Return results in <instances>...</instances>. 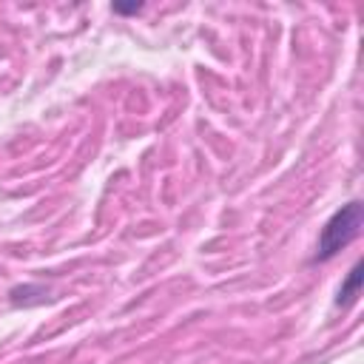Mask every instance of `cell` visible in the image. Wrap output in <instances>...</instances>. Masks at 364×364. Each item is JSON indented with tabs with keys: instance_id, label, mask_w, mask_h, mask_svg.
Masks as SVG:
<instances>
[{
	"instance_id": "3957f363",
	"label": "cell",
	"mask_w": 364,
	"mask_h": 364,
	"mask_svg": "<svg viewBox=\"0 0 364 364\" xmlns=\"http://www.w3.org/2000/svg\"><path fill=\"white\" fill-rule=\"evenodd\" d=\"M114 11H117V14H136V11H142V3H131V6L114 3Z\"/></svg>"
},
{
	"instance_id": "6da1fadb",
	"label": "cell",
	"mask_w": 364,
	"mask_h": 364,
	"mask_svg": "<svg viewBox=\"0 0 364 364\" xmlns=\"http://www.w3.org/2000/svg\"><path fill=\"white\" fill-rule=\"evenodd\" d=\"M361 219H364V213H361V202H358V199L341 205V208L324 222V228H321V233H318V247H316L313 262H327V259H333L341 247H347V245L358 236Z\"/></svg>"
},
{
	"instance_id": "7a4b0ae2",
	"label": "cell",
	"mask_w": 364,
	"mask_h": 364,
	"mask_svg": "<svg viewBox=\"0 0 364 364\" xmlns=\"http://www.w3.org/2000/svg\"><path fill=\"white\" fill-rule=\"evenodd\" d=\"M358 293H361V264H353V270L347 273L344 284L338 287L336 304H338V307H350V304L358 299Z\"/></svg>"
}]
</instances>
